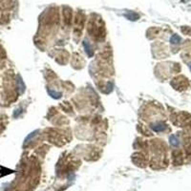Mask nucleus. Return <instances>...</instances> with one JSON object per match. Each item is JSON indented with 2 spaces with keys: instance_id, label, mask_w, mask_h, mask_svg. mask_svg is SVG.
I'll return each mask as SVG.
<instances>
[{
  "instance_id": "obj_1",
  "label": "nucleus",
  "mask_w": 191,
  "mask_h": 191,
  "mask_svg": "<svg viewBox=\"0 0 191 191\" xmlns=\"http://www.w3.org/2000/svg\"><path fill=\"white\" fill-rule=\"evenodd\" d=\"M171 41L173 42V43H176V42H179L180 41V37H178V36H174L172 38H171Z\"/></svg>"
}]
</instances>
